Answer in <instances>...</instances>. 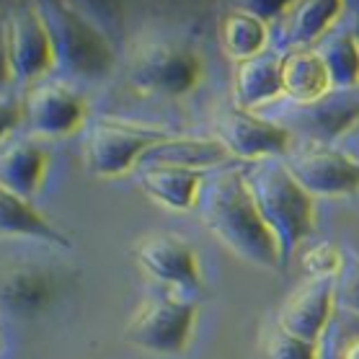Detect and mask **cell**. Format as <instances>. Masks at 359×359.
<instances>
[{"mask_svg": "<svg viewBox=\"0 0 359 359\" xmlns=\"http://www.w3.org/2000/svg\"><path fill=\"white\" fill-rule=\"evenodd\" d=\"M196 210L210 236L243 262L262 269H277L285 264L277 238L256 207L243 168H222L204 179Z\"/></svg>", "mask_w": 359, "mask_h": 359, "instance_id": "obj_1", "label": "cell"}, {"mask_svg": "<svg viewBox=\"0 0 359 359\" xmlns=\"http://www.w3.org/2000/svg\"><path fill=\"white\" fill-rule=\"evenodd\" d=\"M243 171L264 222L277 238L282 262H290L297 245L316 228L313 196L294 181L282 158L253 161Z\"/></svg>", "mask_w": 359, "mask_h": 359, "instance_id": "obj_2", "label": "cell"}, {"mask_svg": "<svg viewBox=\"0 0 359 359\" xmlns=\"http://www.w3.org/2000/svg\"><path fill=\"white\" fill-rule=\"evenodd\" d=\"M41 18L47 24L55 62L60 70L78 81H104L116 65L114 41L75 3H39Z\"/></svg>", "mask_w": 359, "mask_h": 359, "instance_id": "obj_3", "label": "cell"}, {"mask_svg": "<svg viewBox=\"0 0 359 359\" xmlns=\"http://www.w3.org/2000/svg\"><path fill=\"white\" fill-rule=\"evenodd\" d=\"M199 300L184 290H165L140 302L127 320L124 339L135 346L163 357H179L189 349L194 336Z\"/></svg>", "mask_w": 359, "mask_h": 359, "instance_id": "obj_4", "label": "cell"}, {"mask_svg": "<svg viewBox=\"0 0 359 359\" xmlns=\"http://www.w3.org/2000/svg\"><path fill=\"white\" fill-rule=\"evenodd\" d=\"M204 75L202 55L176 39H153L140 44L130 57V86L147 96L179 98L199 86Z\"/></svg>", "mask_w": 359, "mask_h": 359, "instance_id": "obj_5", "label": "cell"}, {"mask_svg": "<svg viewBox=\"0 0 359 359\" xmlns=\"http://www.w3.org/2000/svg\"><path fill=\"white\" fill-rule=\"evenodd\" d=\"M173 135L122 122H96L86 142V165L101 179L124 176L140 158L168 142Z\"/></svg>", "mask_w": 359, "mask_h": 359, "instance_id": "obj_6", "label": "cell"}, {"mask_svg": "<svg viewBox=\"0 0 359 359\" xmlns=\"http://www.w3.org/2000/svg\"><path fill=\"white\" fill-rule=\"evenodd\" d=\"M279 124L290 135H302L313 145L331 147L336 137L359 124V93L354 90H328L326 96L316 101H290L279 109Z\"/></svg>", "mask_w": 359, "mask_h": 359, "instance_id": "obj_7", "label": "cell"}, {"mask_svg": "<svg viewBox=\"0 0 359 359\" xmlns=\"http://www.w3.org/2000/svg\"><path fill=\"white\" fill-rule=\"evenodd\" d=\"M21 109L29 132L41 140L70 137L86 124L88 116L86 101L55 81H39L29 86L21 96Z\"/></svg>", "mask_w": 359, "mask_h": 359, "instance_id": "obj_8", "label": "cell"}, {"mask_svg": "<svg viewBox=\"0 0 359 359\" xmlns=\"http://www.w3.org/2000/svg\"><path fill=\"white\" fill-rule=\"evenodd\" d=\"M215 140L225 147L230 158L262 161V158H285L292 145V135L282 130L266 116L243 109H228L215 119Z\"/></svg>", "mask_w": 359, "mask_h": 359, "instance_id": "obj_9", "label": "cell"}, {"mask_svg": "<svg viewBox=\"0 0 359 359\" xmlns=\"http://www.w3.org/2000/svg\"><path fill=\"white\" fill-rule=\"evenodd\" d=\"M135 259L147 277L163 282L171 290L199 294L204 290L199 256L179 233H153L137 241Z\"/></svg>", "mask_w": 359, "mask_h": 359, "instance_id": "obj_10", "label": "cell"}, {"mask_svg": "<svg viewBox=\"0 0 359 359\" xmlns=\"http://www.w3.org/2000/svg\"><path fill=\"white\" fill-rule=\"evenodd\" d=\"M8 47L16 81L26 83V88L44 81V75L57 67L55 49L49 39L47 24L41 18L39 3L16 6L8 16Z\"/></svg>", "mask_w": 359, "mask_h": 359, "instance_id": "obj_11", "label": "cell"}, {"mask_svg": "<svg viewBox=\"0 0 359 359\" xmlns=\"http://www.w3.org/2000/svg\"><path fill=\"white\" fill-rule=\"evenodd\" d=\"M285 163L311 196H344L359 191V161L334 147L313 145Z\"/></svg>", "mask_w": 359, "mask_h": 359, "instance_id": "obj_12", "label": "cell"}, {"mask_svg": "<svg viewBox=\"0 0 359 359\" xmlns=\"http://www.w3.org/2000/svg\"><path fill=\"white\" fill-rule=\"evenodd\" d=\"M334 279L308 277L279 308L277 326L287 334L320 344L334 316Z\"/></svg>", "mask_w": 359, "mask_h": 359, "instance_id": "obj_13", "label": "cell"}, {"mask_svg": "<svg viewBox=\"0 0 359 359\" xmlns=\"http://www.w3.org/2000/svg\"><path fill=\"white\" fill-rule=\"evenodd\" d=\"M60 282L41 264H16L0 277V302L16 316L32 318L57 300Z\"/></svg>", "mask_w": 359, "mask_h": 359, "instance_id": "obj_14", "label": "cell"}, {"mask_svg": "<svg viewBox=\"0 0 359 359\" xmlns=\"http://www.w3.org/2000/svg\"><path fill=\"white\" fill-rule=\"evenodd\" d=\"M204 179L207 176L199 168H187V165L176 163H153L140 173V187L150 199L161 202L163 207L187 212V210L196 207Z\"/></svg>", "mask_w": 359, "mask_h": 359, "instance_id": "obj_15", "label": "cell"}, {"mask_svg": "<svg viewBox=\"0 0 359 359\" xmlns=\"http://www.w3.org/2000/svg\"><path fill=\"white\" fill-rule=\"evenodd\" d=\"M282 96V55L262 52L251 60L236 62L233 73V98L236 107L253 111L266 101Z\"/></svg>", "mask_w": 359, "mask_h": 359, "instance_id": "obj_16", "label": "cell"}, {"mask_svg": "<svg viewBox=\"0 0 359 359\" xmlns=\"http://www.w3.org/2000/svg\"><path fill=\"white\" fill-rule=\"evenodd\" d=\"M49 168V153L39 142H13L0 153V184L13 194L32 199L44 184Z\"/></svg>", "mask_w": 359, "mask_h": 359, "instance_id": "obj_17", "label": "cell"}, {"mask_svg": "<svg viewBox=\"0 0 359 359\" xmlns=\"http://www.w3.org/2000/svg\"><path fill=\"white\" fill-rule=\"evenodd\" d=\"M0 233L3 236L39 238L44 243H55L60 248H70L65 233H60L29 199L13 194L0 184Z\"/></svg>", "mask_w": 359, "mask_h": 359, "instance_id": "obj_18", "label": "cell"}, {"mask_svg": "<svg viewBox=\"0 0 359 359\" xmlns=\"http://www.w3.org/2000/svg\"><path fill=\"white\" fill-rule=\"evenodd\" d=\"M344 3L339 0H302L292 3L285 16V41L292 49H308L318 44L331 26L339 21Z\"/></svg>", "mask_w": 359, "mask_h": 359, "instance_id": "obj_19", "label": "cell"}, {"mask_svg": "<svg viewBox=\"0 0 359 359\" xmlns=\"http://www.w3.org/2000/svg\"><path fill=\"white\" fill-rule=\"evenodd\" d=\"M331 90L323 62L313 49H290L282 55V96L305 104Z\"/></svg>", "mask_w": 359, "mask_h": 359, "instance_id": "obj_20", "label": "cell"}, {"mask_svg": "<svg viewBox=\"0 0 359 359\" xmlns=\"http://www.w3.org/2000/svg\"><path fill=\"white\" fill-rule=\"evenodd\" d=\"M323 62L331 90H354L359 86V36L351 32H331L313 47Z\"/></svg>", "mask_w": 359, "mask_h": 359, "instance_id": "obj_21", "label": "cell"}, {"mask_svg": "<svg viewBox=\"0 0 359 359\" xmlns=\"http://www.w3.org/2000/svg\"><path fill=\"white\" fill-rule=\"evenodd\" d=\"M217 34H220V44L225 49V55L236 62L262 55L264 44H266V24H262L259 18H253L251 13H245L236 6L220 18Z\"/></svg>", "mask_w": 359, "mask_h": 359, "instance_id": "obj_22", "label": "cell"}, {"mask_svg": "<svg viewBox=\"0 0 359 359\" xmlns=\"http://www.w3.org/2000/svg\"><path fill=\"white\" fill-rule=\"evenodd\" d=\"M262 359H320V344L305 341L274 326L262 341Z\"/></svg>", "mask_w": 359, "mask_h": 359, "instance_id": "obj_23", "label": "cell"}, {"mask_svg": "<svg viewBox=\"0 0 359 359\" xmlns=\"http://www.w3.org/2000/svg\"><path fill=\"white\" fill-rule=\"evenodd\" d=\"M334 300L344 311L359 316V256L344 259L341 271L334 277Z\"/></svg>", "mask_w": 359, "mask_h": 359, "instance_id": "obj_24", "label": "cell"}, {"mask_svg": "<svg viewBox=\"0 0 359 359\" xmlns=\"http://www.w3.org/2000/svg\"><path fill=\"white\" fill-rule=\"evenodd\" d=\"M302 266L311 277H328L334 279L344 266V253L334 243H318L308 248L302 256Z\"/></svg>", "mask_w": 359, "mask_h": 359, "instance_id": "obj_25", "label": "cell"}, {"mask_svg": "<svg viewBox=\"0 0 359 359\" xmlns=\"http://www.w3.org/2000/svg\"><path fill=\"white\" fill-rule=\"evenodd\" d=\"M236 8L251 13L262 24H269V21L285 18L290 13V8H292V3H282V0H248V3H236Z\"/></svg>", "mask_w": 359, "mask_h": 359, "instance_id": "obj_26", "label": "cell"}, {"mask_svg": "<svg viewBox=\"0 0 359 359\" xmlns=\"http://www.w3.org/2000/svg\"><path fill=\"white\" fill-rule=\"evenodd\" d=\"M13 83H16V73H13L8 47V16H0V96H8Z\"/></svg>", "mask_w": 359, "mask_h": 359, "instance_id": "obj_27", "label": "cell"}, {"mask_svg": "<svg viewBox=\"0 0 359 359\" xmlns=\"http://www.w3.org/2000/svg\"><path fill=\"white\" fill-rule=\"evenodd\" d=\"M24 122V109H21V98L0 96V142Z\"/></svg>", "mask_w": 359, "mask_h": 359, "instance_id": "obj_28", "label": "cell"}, {"mask_svg": "<svg viewBox=\"0 0 359 359\" xmlns=\"http://www.w3.org/2000/svg\"><path fill=\"white\" fill-rule=\"evenodd\" d=\"M336 359H359V336H354V339H349V341L344 344Z\"/></svg>", "mask_w": 359, "mask_h": 359, "instance_id": "obj_29", "label": "cell"}]
</instances>
